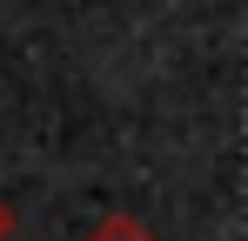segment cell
Masks as SVG:
<instances>
[{
    "mask_svg": "<svg viewBox=\"0 0 248 241\" xmlns=\"http://www.w3.org/2000/svg\"><path fill=\"white\" fill-rule=\"evenodd\" d=\"M87 241H155V235H148L134 214H108V221H94V235H87Z\"/></svg>",
    "mask_w": 248,
    "mask_h": 241,
    "instance_id": "1",
    "label": "cell"
},
{
    "mask_svg": "<svg viewBox=\"0 0 248 241\" xmlns=\"http://www.w3.org/2000/svg\"><path fill=\"white\" fill-rule=\"evenodd\" d=\"M0 241H14V208L0 201Z\"/></svg>",
    "mask_w": 248,
    "mask_h": 241,
    "instance_id": "2",
    "label": "cell"
}]
</instances>
